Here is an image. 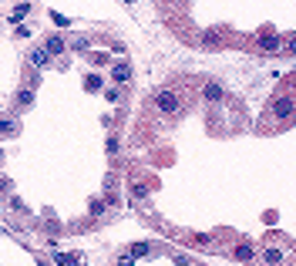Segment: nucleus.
<instances>
[{
  "mask_svg": "<svg viewBox=\"0 0 296 266\" xmlns=\"http://www.w3.org/2000/svg\"><path fill=\"white\" fill-rule=\"evenodd\" d=\"M155 108L162 114H179L182 112V95H179L175 88H162V91L155 95Z\"/></svg>",
  "mask_w": 296,
  "mask_h": 266,
  "instance_id": "obj_1",
  "label": "nucleus"
},
{
  "mask_svg": "<svg viewBox=\"0 0 296 266\" xmlns=\"http://www.w3.org/2000/svg\"><path fill=\"white\" fill-rule=\"evenodd\" d=\"M279 44H283V38H279V34H273V31L259 34V40H256V47L262 51V54H276V51H279Z\"/></svg>",
  "mask_w": 296,
  "mask_h": 266,
  "instance_id": "obj_2",
  "label": "nucleus"
},
{
  "mask_svg": "<svg viewBox=\"0 0 296 266\" xmlns=\"http://www.w3.org/2000/svg\"><path fill=\"white\" fill-rule=\"evenodd\" d=\"M290 114H293V98L286 95V98H279L276 105H273V118H276V121H286Z\"/></svg>",
  "mask_w": 296,
  "mask_h": 266,
  "instance_id": "obj_3",
  "label": "nucleus"
},
{
  "mask_svg": "<svg viewBox=\"0 0 296 266\" xmlns=\"http://www.w3.org/2000/svg\"><path fill=\"white\" fill-rule=\"evenodd\" d=\"M27 61H31V68H51V57H47V51H44V47H31Z\"/></svg>",
  "mask_w": 296,
  "mask_h": 266,
  "instance_id": "obj_4",
  "label": "nucleus"
},
{
  "mask_svg": "<svg viewBox=\"0 0 296 266\" xmlns=\"http://www.w3.org/2000/svg\"><path fill=\"white\" fill-rule=\"evenodd\" d=\"M44 51H47V57H57V54H64V51H68V44H64V38H47L44 40Z\"/></svg>",
  "mask_w": 296,
  "mask_h": 266,
  "instance_id": "obj_5",
  "label": "nucleus"
},
{
  "mask_svg": "<svg viewBox=\"0 0 296 266\" xmlns=\"http://www.w3.org/2000/svg\"><path fill=\"white\" fill-rule=\"evenodd\" d=\"M111 81H114V84H128L131 81V68L128 64H114V68H111Z\"/></svg>",
  "mask_w": 296,
  "mask_h": 266,
  "instance_id": "obj_6",
  "label": "nucleus"
},
{
  "mask_svg": "<svg viewBox=\"0 0 296 266\" xmlns=\"http://www.w3.org/2000/svg\"><path fill=\"white\" fill-rule=\"evenodd\" d=\"M14 105H17V112L31 108V105H34V88H20V91H17V98H14Z\"/></svg>",
  "mask_w": 296,
  "mask_h": 266,
  "instance_id": "obj_7",
  "label": "nucleus"
},
{
  "mask_svg": "<svg viewBox=\"0 0 296 266\" xmlns=\"http://www.w3.org/2000/svg\"><path fill=\"white\" fill-rule=\"evenodd\" d=\"M0 135H7V138L20 135V121L17 118H0Z\"/></svg>",
  "mask_w": 296,
  "mask_h": 266,
  "instance_id": "obj_8",
  "label": "nucleus"
},
{
  "mask_svg": "<svg viewBox=\"0 0 296 266\" xmlns=\"http://www.w3.org/2000/svg\"><path fill=\"white\" fill-rule=\"evenodd\" d=\"M54 263L57 266H84V260H81V253H71V256H68V253H57Z\"/></svg>",
  "mask_w": 296,
  "mask_h": 266,
  "instance_id": "obj_9",
  "label": "nucleus"
},
{
  "mask_svg": "<svg viewBox=\"0 0 296 266\" xmlns=\"http://www.w3.org/2000/svg\"><path fill=\"white\" fill-rule=\"evenodd\" d=\"M219 44H222V34L216 31V27H212V31H205V38H202V47H205V51H216Z\"/></svg>",
  "mask_w": 296,
  "mask_h": 266,
  "instance_id": "obj_10",
  "label": "nucleus"
},
{
  "mask_svg": "<svg viewBox=\"0 0 296 266\" xmlns=\"http://www.w3.org/2000/svg\"><path fill=\"white\" fill-rule=\"evenodd\" d=\"M27 14H31V3H17V7H14V10L7 14V20H10V24H17V27H20V20L27 17Z\"/></svg>",
  "mask_w": 296,
  "mask_h": 266,
  "instance_id": "obj_11",
  "label": "nucleus"
},
{
  "mask_svg": "<svg viewBox=\"0 0 296 266\" xmlns=\"http://www.w3.org/2000/svg\"><path fill=\"white\" fill-rule=\"evenodd\" d=\"M128 256H131V260H138V256H151V243H135V246H128Z\"/></svg>",
  "mask_w": 296,
  "mask_h": 266,
  "instance_id": "obj_12",
  "label": "nucleus"
},
{
  "mask_svg": "<svg viewBox=\"0 0 296 266\" xmlns=\"http://www.w3.org/2000/svg\"><path fill=\"white\" fill-rule=\"evenodd\" d=\"M222 95H225V91H222V84H216V81H212V84H205V101H222Z\"/></svg>",
  "mask_w": 296,
  "mask_h": 266,
  "instance_id": "obj_13",
  "label": "nucleus"
},
{
  "mask_svg": "<svg viewBox=\"0 0 296 266\" xmlns=\"http://www.w3.org/2000/svg\"><path fill=\"white\" fill-rule=\"evenodd\" d=\"M131 199H135V202H145V199H148V186H142V182H131Z\"/></svg>",
  "mask_w": 296,
  "mask_h": 266,
  "instance_id": "obj_14",
  "label": "nucleus"
},
{
  "mask_svg": "<svg viewBox=\"0 0 296 266\" xmlns=\"http://www.w3.org/2000/svg\"><path fill=\"white\" fill-rule=\"evenodd\" d=\"M236 260L249 263V260H253V246H249V243H239V246H236Z\"/></svg>",
  "mask_w": 296,
  "mask_h": 266,
  "instance_id": "obj_15",
  "label": "nucleus"
},
{
  "mask_svg": "<svg viewBox=\"0 0 296 266\" xmlns=\"http://www.w3.org/2000/svg\"><path fill=\"white\" fill-rule=\"evenodd\" d=\"M262 263H269V266L283 263V253H279V249H266V253H262Z\"/></svg>",
  "mask_w": 296,
  "mask_h": 266,
  "instance_id": "obj_16",
  "label": "nucleus"
},
{
  "mask_svg": "<svg viewBox=\"0 0 296 266\" xmlns=\"http://www.w3.org/2000/svg\"><path fill=\"white\" fill-rule=\"evenodd\" d=\"M105 209H108V206H105V199H91V209H88V212L98 219V216H105Z\"/></svg>",
  "mask_w": 296,
  "mask_h": 266,
  "instance_id": "obj_17",
  "label": "nucleus"
},
{
  "mask_svg": "<svg viewBox=\"0 0 296 266\" xmlns=\"http://www.w3.org/2000/svg\"><path fill=\"white\" fill-rule=\"evenodd\" d=\"M88 47H91V40H88V38H74L71 40V51H81V54H84Z\"/></svg>",
  "mask_w": 296,
  "mask_h": 266,
  "instance_id": "obj_18",
  "label": "nucleus"
},
{
  "mask_svg": "<svg viewBox=\"0 0 296 266\" xmlns=\"http://www.w3.org/2000/svg\"><path fill=\"white\" fill-rule=\"evenodd\" d=\"M84 84H88V91H101V75H88Z\"/></svg>",
  "mask_w": 296,
  "mask_h": 266,
  "instance_id": "obj_19",
  "label": "nucleus"
},
{
  "mask_svg": "<svg viewBox=\"0 0 296 266\" xmlns=\"http://www.w3.org/2000/svg\"><path fill=\"white\" fill-rule=\"evenodd\" d=\"M51 20H54L57 27H71V17H64V14H57V10H51Z\"/></svg>",
  "mask_w": 296,
  "mask_h": 266,
  "instance_id": "obj_20",
  "label": "nucleus"
},
{
  "mask_svg": "<svg viewBox=\"0 0 296 266\" xmlns=\"http://www.w3.org/2000/svg\"><path fill=\"white\" fill-rule=\"evenodd\" d=\"M105 101L118 105V101H121V91H118V88H108V91H105Z\"/></svg>",
  "mask_w": 296,
  "mask_h": 266,
  "instance_id": "obj_21",
  "label": "nucleus"
},
{
  "mask_svg": "<svg viewBox=\"0 0 296 266\" xmlns=\"http://www.w3.org/2000/svg\"><path fill=\"white\" fill-rule=\"evenodd\" d=\"M105 149H108V155H118V138H114V135H108V142H105Z\"/></svg>",
  "mask_w": 296,
  "mask_h": 266,
  "instance_id": "obj_22",
  "label": "nucleus"
},
{
  "mask_svg": "<svg viewBox=\"0 0 296 266\" xmlns=\"http://www.w3.org/2000/svg\"><path fill=\"white\" fill-rule=\"evenodd\" d=\"M118 266H135V260H131L128 253H121V256H118Z\"/></svg>",
  "mask_w": 296,
  "mask_h": 266,
  "instance_id": "obj_23",
  "label": "nucleus"
},
{
  "mask_svg": "<svg viewBox=\"0 0 296 266\" xmlns=\"http://www.w3.org/2000/svg\"><path fill=\"white\" fill-rule=\"evenodd\" d=\"M14 34H17V38H31V27H27V24H20V27L14 31Z\"/></svg>",
  "mask_w": 296,
  "mask_h": 266,
  "instance_id": "obj_24",
  "label": "nucleus"
},
{
  "mask_svg": "<svg viewBox=\"0 0 296 266\" xmlns=\"http://www.w3.org/2000/svg\"><path fill=\"white\" fill-rule=\"evenodd\" d=\"M3 192H10V179H3V175H0V195H3Z\"/></svg>",
  "mask_w": 296,
  "mask_h": 266,
  "instance_id": "obj_25",
  "label": "nucleus"
},
{
  "mask_svg": "<svg viewBox=\"0 0 296 266\" xmlns=\"http://www.w3.org/2000/svg\"><path fill=\"white\" fill-rule=\"evenodd\" d=\"M0 162H3V149H0Z\"/></svg>",
  "mask_w": 296,
  "mask_h": 266,
  "instance_id": "obj_26",
  "label": "nucleus"
}]
</instances>
